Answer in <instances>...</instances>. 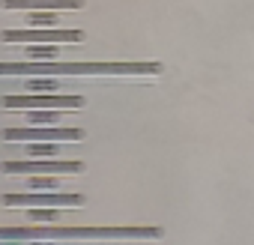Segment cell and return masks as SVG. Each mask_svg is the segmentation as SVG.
<instances>
[{
    "label": "cell",
    "instance_id": "2",
    "mask_svg": "<svg viewBox=\"0 0 254 245\" xmlns=\"http://www.w3.org/2000/svg\"><path fill=\"white\" fill-rule=\"evenodd\" d=\"M162 227H0V239H159Z\"/></svg>",
    "mask_w": 254,
    "mask_h": 245
},
{
    "label": "cell",
    "instance_id": "7",
    "mask_svg": "<svg viewBox=\"0 0 254 245\" xmlns=\"http://www.w3.org/2000/svg\"><path fill=\"white\" fill-rule=\"evenodd\" d=\"M3 206H84V194H3Z\"/></svg>",
    "mask_w": 254,
    "mask_h": 245
},
{
    "label": "cell",
    "instance_id": "5",
    "mask_svg": "<svg viewBox=\"0 0 254 245\" xmlns=\"http://www.w3.org/2000/svg\"><path fill=\"white\" fill-rule=\"evenodd\" d=\"M3 174H81L84 162H63V159H24V162H0Z\"/></svg>",
    "mask_w": 254,
    "mask_h": 245
},
{
    "label": "cell",
    "instance_id": "15",
    "mask_svg": "<svg viewBox=\"0 0 254 245\" xmlns=\"http://www.w3.org/2000/svg\"><path fill=\"white\" fill-rule=\"evenodd\" d=\"M30 87H33V90H54L57 81H54V78H51V81H48V78H39V81H33Z\"/></svg>",
    "mask_w": 254,
    "mask_h": 245
},
{
    "label": "cell",
    "instance_id": "16",
    "mask_svg": "<svg viewBox=\"0 0 254 245\" xmlns=\"http://www.w3.org/2000/svg\"><path fill=\"white\" fill-rule=\"evenodd\" d=\"M36 245H57V242H36Z\"/></svg>",
    "mask_w": 254,
    "mask_h": 245
},
{
    "label": "cell",
    "instance_id": "13",
    "mask_svg": "<svg viewBox=\"0 0 254 245\" xmlns=\"http://www.w3.org/2000/svg\"><path fill=\"white\" fill-rule=\"evenodd\" d=\"M27 218H42V221H54V218H60V215H57V209L51 206V209H30V212H27Z\"/></svg>",
    "mask_w": 254,
    "mask_h": 245
},
{
    "label": "cell",
    "instance_id": "9",
    "mask_svg": "<svg viewBox=\"0 0 254 245\" xmlns=\"http://www.w3.org/2000/svg\"><path fill=\"white\" fill-rule=\"evenodd\" d=\"M30 60H39V63H48V60H57V54H60V48L57 45H33V48H27L24 51Z\"/></svg>",
    "mask_w": 254,
    "mask_h": 245
},
{
    "label": "cell",
    "instance_id": "11",
    "mask_svg": "<svg viewBox=\"0 0 254 245\" xmlns=\"http://www.w3.org/2000/svg\"><path fill=\"white\" fill-rule=\"evenodd\" d=\"M27 120L30 122H45V126H48V122H51V126H57V122H60V111H30Z\"/></svg>",
    "mask_w": 254,
    "mask_h": 245
},
{
    "label": "cell",
    "instance_id": "3",
    "mask_svg": "<svg viewBox=\"0 0 254 245\" xmlns=\"http://www.w3.org/2000/svg\"><path fill=\"white\" fill-rule=\"evenodd\" d=\"M84 129H72V126H12L3 129V141H33V144H66V141H81Z\"/></svg>",
    "mask_w": 254,
    "mask_h": 245
},
{
    "label": "cell",
    "instance_id": "12",
    "mask_svg": "<svg viewBox=\"0 0 254 245\" xmlns=\"http://www.w3.org/2000/svg\"><path fill=\"white\" fill-rule=\"evenodd\" d=\"M30 24H51V27H57V15L54 12H33Z\"/></svg>",
    "mask_w": 254,
    "mask_h": 245
},
{
    "label": "cell",
    "instance_id": "1",
    "mask_svg": "<svg viewBox=\"0 0 254 245\" xmlns=\"http://www.w3.org/2000/svg\"><path fill=\"white\" fill-rule=\"evenodd\" d=\"M0 75H162V63H0Z\"/></svg>",
    "mask_w": 254,
    "mask_h": 245
},
{
    "label": "cell",
    "instance_id": "14",
    "mask_svg": "<svg viewBox=\"0 0 254 245\" xmlns=\"http://www.w3.org/2000/svg\"><path fill=\"white\" fill-rule=\"evenodd\" d=\"M30 185H33V188H57V183H54L51 177H33Z\"/></svg>",
    "mask_w": 254,
    "mask_h": 245
},
{
    "label": "cell",
    "instance_id": "8",
    "mask_svg": "<svg viewBox=\"0 0 254 245\" xmlns=\"http://www.w3.org/2000/svg\"><path fill=\"white\" fill-rule=\"evenodd\" d=\"M84 0H0V9L24 12H57V9H84Z\"/></svg>",
    "mask_w": 254,
    "mask_h": 245
},
{
    "label": "cell",
    "instance_id": "4",
    "mask_svg": "<svg viewBox=\"0 0 254 245\" xmlns=\"http://www.w3.org/2000/svg\"><path fill=\"white\" fill-rule=\"evenodd\" d=\"M3 108L12 111H78L87 105L84 96H3L0 99Z\"/></svg>",
    "mask_w": 254,
    "mask_h": 245
},
{
    "label": "cell",
    "instance_id": "6",
    "mask_svg": "<svg viewBox=\"0 0 254 245\" xmlns=\"http://www.w3.org/2000/svg\"><path fill=\"white\" fill-rule=\"evenodd\" d=\"M84 30H63V27H39V30H3L0 42H48V45H60V42H84Z\"/></svg>",
    "mask_w": 254,
    "mask_h": 245
},
{
    "label": "cell",
    "instance_id": "10",
    "mask_svg": "<svg viewBox=\"0 0 254 245\" xmlns=\"http://www.w3.org/2000/svg\"><path fill=\"white\" fill-rule=\"evenodd\" d=\"M27 150V156H33V159H57V153L63 150L60 144H30V147H24Z\"/></svg>",
    "mask_w": 254,
    "mask_h": 245
}]
</instances>
